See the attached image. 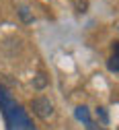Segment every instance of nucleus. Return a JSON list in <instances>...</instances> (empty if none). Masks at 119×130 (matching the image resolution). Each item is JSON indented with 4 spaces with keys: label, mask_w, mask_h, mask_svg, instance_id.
I'll return each mask as SVG.
<instances>
[{
    "label": "nucleus",
    "mask_w": 119,
    "mask_h": 130,
    "mask_svg": "<svg viewBox=\"0 0 119 130\" xmlns=\"http://www.w3.org/2000/svg\"><path fill=\"white\" fill-rule=\"evenodd\" d=\"M31 109L35 116H39L41 120H47L54 116V103L47 99V97H37V99L31 101Z\"/></svg>",
    "instance_id": "2"
},
{
    "label": "nucleus",
    "mask_w": 119,
    "mask_h": 130,
    "mask_svg": "<svg viewBox=\"0 0 119 130\" xmlns=\"http://www.w3.org/2000/svg\"><path fill=\"white\" fill-rule=\"evenodd\" d=\"M74 116H76V120H80V122H84V124L90 122V111H88L86 105H78V107L74 109Z\"/></svg>",
    "instance_id": "4"
},
{
    "label": "nucleus",
    "mask_w": 119,
    "mask_h": 130,
    "mask_svg": "<svg viewBox=\"0 0 119 130\" xmlns=\"http://www.w3.org/2000/svg\"><path fill=\"white\" fill-rule=\"evenodd\" d=\"M21 17H23V21H33V19L29 17V12H27V8H25V6L21 8Z\"/></svg>",
    "instance_id": "8"
},
{
    "label": "nucleus",
    "mask_w": 119,
    "mask_h": 130,
    "mask_svg": "<svg viewBox=\"0 0 119 130\" xmlns=\"http://www.w3.org/2000/svg\"><path fill=\"white\" fill-rule=\"evenodd\" d=\"M86 130H105V128H101V126H97V124H94V122L90 120V122L86 124Z\"/></svg>",
    "instance_id": "7"
},
{
    "label": "nucleus",
    "mask_w": 119,
    "mask_h": 130,
    "mask_svg": "<svg viewBox=\"0 0 119 130\" xmlns=\"http://www.w3.org/2000/svg\"><path fill=\"white\" fill-rule=\"evenodd\" d=\"M107 68H109L111 72H119V41L113 43V54H111V58L107 60Z\"/></svg>",
    "instance_id": "3"
},
{
    "label": "nucleus",
    "mask_w": 119,
    "mask_h": 130,
    "mask_svg": "<svg viewBox=\"0 0 119 130\" xmlns=\"http://www.w3.org/2000/svg\"><path fill=\"white\" fill-rule=\"evenodd\" d=\"M97 113H99V118H101V122H103V124H107V122H109V116H107L105 107H99V109H97Z\"/></svg>",
    "instance_id": "6"
},
{
    "label": "nucleus",
    "mask_w": 119,
    "mask_h": 130,
    "mask_svg": "<svg viewBox=\"0 0 119 130\" xmlns=\"http://www.w3.org/2000/svg\"><path fill=\"white\" fill-rule=\"evenodd\" d=\"M33 85H35V89H43V87L47 85V78H45L43 74H37V78L33 80Z\"/></svg>",
    "instance_id": "5"
},
{
    "label": "nucleus",
    "mask_w": 119,
    "mask_h": 130,
    "mask_svg": "<svg viewBox=\"0 0 119 130\" xmlns=\"http://www.w3.org/2000/svg\"><path fill=\"white\" fill-rule=\"evenodd\" d=\"M0 109H2L6 122V130H37L31 118L27 116V111L23 109V105L12 99L10 91L4 85H0Z\"/></svg>",
    "instance_id": "1"
}]
</instances>
